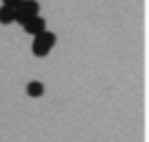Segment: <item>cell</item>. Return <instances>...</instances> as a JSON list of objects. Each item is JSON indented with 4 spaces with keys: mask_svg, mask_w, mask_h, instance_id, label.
I'll return each instance as SVG.
<instances>
[{
    "mask_svg": "<svg viewBox=\"0 0 149 142\" xmlns=\"http://www.w3.org/2000/svg\"><path fill=\"white\" fill-rule=\"evenodd\" d=\"M53 46H55V33L51 31H42L33 35V55L35 57H46L48 53L53 51Z\"/></svg>",
    "mask_w": 149,
    "mask_h": 142,
    "instance_id": "obj_1",
    "label": "cell"
},
{
    "mask_svg": "<svg viewBox=\"0 0 149 142\" xmlns=\"http://www.w3.org/2000/svg\"><path fill=\"white\" fill-rule=\"evenodd\" d=\"M24 31L29 33V35H37V33H42V31H46V20L44 18H40V15H35V18H31L26 24H24Z\"/></svg>",
    "mask_w": 149,
    "mask_h": 142,
    "instance_id": "obj_2",
    "label": "cell"
},
{
    "mask_svg": "<svg viewBox=\"0 0 149 142\" xmlns=\"http://www.w3.org/2000/svg\"><path fill=\"white\" fill-rule=\"evenodd\" d=\"M26 94H29L31 98L44 96V83H42V81H29V83H26Z\"/></svg>",
    "mask_w": 149,
    "mask_h": 142,
    "instance_id": "obj_3",
    "label": "cell"
},
{
    "mask_svg": "<svg viewBox=\"0 0 149 142\" xmlns=\"http://www.w3.org/2000/svg\"><path fill=\"white\" fill-rule=\"evenodd\" d=\"M0 24H13V9L11 7H0Z\"/></svg>",
    "mask_w": 149,
    "mask_h": 142,
    "instance_id": "obj_4",
    "label": "cell"
},
{
    "mask_svg": "<svg viewBox=\"0 0 149 142\" xmlns=\"http://www.w3.org/2000/svg\"><path fill=\"white\" fill-rule=\"evenodd\" d=\"M20 2H22V0H2V5H5V7H11V9H15Z\"/></svg>",
    "mask_w": 149,
    "mask_h": 142,
    "instance_id": "obj_5",
    "label": "cell"
}]
</instances>
